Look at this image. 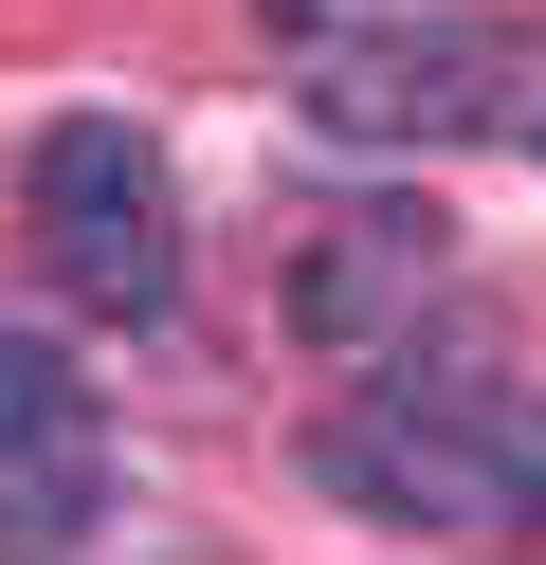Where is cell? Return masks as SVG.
<instances>
[{
	"mask_svg": "<svg viewBox=\"0 0 546 565\" xmlns=\"http://www.w3.org/2000/svg\"><path fill=\"white\" fill-rule=\"evenodd\" d=\"M36 274H55L73 310H164L182 292V201H164V147H146L128 110H73V128H36Z\"/></svg>",
	"mask_w": 546,
	"mask_h": 565,
	"instance_id": "6da1fadb",
	"label": "cell"
},
{
	"mask_svg": "<svg viewBox=\"0 0 546 565\" xmlns=\"http://www.w3.org/2000/svg\"><path fill=\"white\" fill-rule=\"evenodd\" d=\"M328 492L383 529H492L510 547V383H364L328 419Z\"/></svg>",
	"mask_w": 546,
	"mask_h": 565,
	"instance_id": "7a4b0ae2",
	"label": "cell"
},
{
	"mask_svg": "<svg viewBox=\"0 0 546 565\" xmlns=\"http://www.w3.org/2000/svg\"><path fill=\"white\" fill-rule=\"evenodd\" d=\"M492 92H510L492 19H346V38H310V92L291 110L328 147H456V128H492Z\"/></svg>",
	"mask_w": 546,
	"mask_h": 565,
	"instance_id": "3957f363",
	"label": "cell"
},
{
	"mask_svg": "<svg viewBox=\"0 0 546 565\" xmlns=\"http://www.w3.org/2000/svg\"><path fill=\"white\" fill-rule=\"evenodd\" d=\"M109 529V419L36 329H0V547H92Z\"/></svg>",
	"mask_w": 546,
	"mask_h": 565,
	"instance_id": "277c9868",
	"label": "cell"
},
{
	"mask_svg": "<svg viewBox=\"0 0 546 565\" xmlns=\"http://www.w3.org/2000/svg\"><path fill=\"white\" fill-rule=\"evenodd\" d=\"M437 274H456V237H437V201H328L310 220V256H291V329L310 347H400L437 310Z\"/></svg>",
	"mask_w": 546,
	"mask_h": 565,
	"instance_id": "5b68a950",
	"label": "cell"
},
{
	"mask_svg": "<svg viewBox=\"0 0 546 565\" xmlns=\"http://www.w3.org/2000/svg\"><path fill=\"white\" fill-rule=\"evenodd\" d=\"M510 547H546V402H510Z\"/></svg>",
	"mask_w": 546,
	"mask_h": 565,
	"instance_id": "8992f818",
	"label": "cell"
},
{
	"mask_svg": "<svg viewBox=\"0 0 546 565\" xmlns=\"http://www.w3.org/2000/svg\"><path fill=\"white\" fill-rule=\"evenodd\" d=\"M492 128H510V147L546 164V38H510V92H492Z\"/></svg>",
	"mask_w": 546,
	"mask_h": 565,
	"instance_id": "52a82bcc",
	"label": "cell"
},
{
	"mask_svg": "<svg viewBox=\"0 0 546 565\" xmlns=\"http://www.w3.org/2000/svg\"><path fill=\"white\" fill-rule=\"evenodd\" d=\"M291 38H346V19H437V0H274Z\"/></svg>",
	"mask_w": 546,
	"mask_h": 565,
	"instance_id": "ba28073f",
	"label": "cell"
}]
</instances>
